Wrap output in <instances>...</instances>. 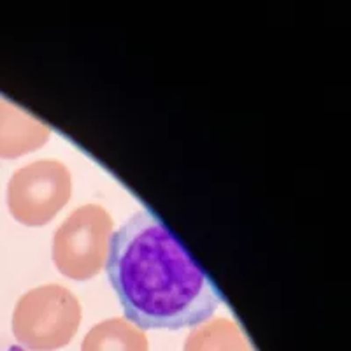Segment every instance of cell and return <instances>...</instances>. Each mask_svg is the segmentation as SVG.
Masks as SVG:
<instances>
[{"mask_svg":"<svg viewBox=\"0 0 351 351\" xmlns=\"http://www.w3.org/2000/svg\"><path fill=\"white\" fill-rule=\"evenodd\" d=\"M106 269L125 316L141 330L197 327L221 304L215 281L174 232L146 209L112 234Z\"/></svg>","mask_w":351,"mask_h":351,"instance_id":"cell-1","label":"cell"},{"mask_svg":"<svg viewBox=\"0 0 351 351\" xmlns=\"http://www.w3.org/2000/svg\"><path fill=\"white\" fill-rule=\"evenodd\" d=\"M51 128L18 106L0 99V158H20L43 148Z\"/></svg>","mask_w":351,"mask_h":351,"instance_id":"cell-5","label":"cell"},{"mask_svg":"<svg viewBox=\"0 0 351 351\" xmlns=\"http://www.w3.org/2000/svg\"><path fill=\"white\" fill-rule=\"evenodd\" d=\"M112 218L99 204H86L65 218L53 236V262L71 280L84 281L106 267Z\"/></svg>","mask_w":351,"mask_h":351,"instance_id":"cell-3","label":"cell"},{"mask_svg":"<svg viewBox=\"0 0 351 351\" xmlns=\"http://www.w3.org/2000/svg\"><path fill=\"white\" fill-rule=\"evenodd\" d=\"M83 309L77 297L60 285H43L20 297L12 313V332L30 351H55L77 334Z\"/></svg>","mask_w":351,"mask_h":351,"instance_id":"cell-2","label":"cell"},{"mask_svg":"<svg viewBox=\"0 0 351 351\" xmlns=\"http://www.w3.org/2000/svg\"><path fill=\"white\" fill-rule=\"evenodd\" d=\"M184 351H253L239 325L228 318H211L188 334Z\"/></svg>","mask_w":351,"mask_h":351,"instance_id":"cell-7","label":"cell"},{"mask_svg":"<svg viewBox=\"0 0 351 351\" xmlns=\"http://www.w3.org/2000/svg\"><path fill=\"white\" fill-rule=\"evenodd\" d=\"M81 351H149V343L127 318H109L84 335Z\"/></svg>","mask_w":351,"mask_h":351,"instance_id":"cell-6","label":"cell"},{"mask_svg":"<svg viewBox=\"0 0 351 351\" xmlns=\"http://www.w3.org/2000/svg\"><path fill=\"white\" fill-rule=\"evenodd\" d=\"M72 197L71 171L58 160H37L18 169L8 184V208L27 227L49 223Z\"/></svg>","mask_w":351,"mask_h":351,"instance_id":"cell-4","label":"cell"}]
</instances>
